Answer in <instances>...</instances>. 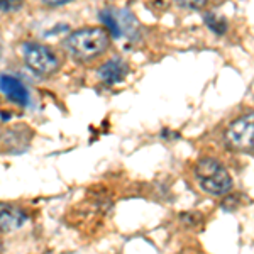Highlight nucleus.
<instances>
[{"label":"nucleus","instance_id":"1","mask_svg":"<svg viewBox=\"0 0 254 254\" xmlns=\"http://www.w3.org/2000/svg\"><path fill=\"white\" fill-rule=\"evenodd\" d=\"M110 36L105 27H85L68 36L64 46L69 55L78 60H92L107 51Z\"/></svg>","mask_w":254,"mask_h":254},{"label":"nucleus","instance_id":"2","mask_svg":"<svg viewBox=\"0 0 254 254\" xmlns=\"http://www.w3.org/2000/svg\"><path fill=\"white\" fill-rule=\"evenodd\" d=\"M195 176L198 185L210 195L224 196L232 188V178L229 171L214 158L200 159L195 165Z\"/></svg>","mask_w":254,"mask_h":254},{"label":"nucleus","instance_id":"3","mask_svg":"<svg viewBox=\"0 0 254 254\" xmlns=\"http://www.w3.org/2000/svg\"><path fill=\"white\" fill-rule=\"evenodd\" d=\"M225 142L236 151H254V112L244 114L229 124L225 130Z\"/></svg>","mask_w":254,"mask_h":254},{"label":"nucleus","instance_id":"4","mask_svg":"<svg viewBox=\"0 0 254 254\" xmlns=\"http://www.w3.org/2000/svg\"><path fill=\"white\" fill-rule=\"evenodd\" d=\"M22 58L27 66L39 75H53L60 68V61L51 49L38 43L22 44Z\"/></svg>","mask_w":254,"mask_h":254},{"label":"nucleus","instance_id":"5","mask_svg":"<svg viewBox=\"0 0 254 254\" xmlns=\"http://www.w3.org/2000/svg\"><path fill=\"white\" fill-rule=\"evenodd\" d=\"M127 73H129V66L126 64V61L122 58H112L98 68V78L107 85H114L124 80Z\"/></svg>","mask_w":254,"mask_h":254},{"label":"nucleus","instance_id":"6","mask_svg":"<svg viewBox=\"0 0 254 254\" xmlns=\"http://www.w3.org/2000/svg\"><path fill=\"white\" fill-rule=\"evenodd\" d=\"M0 81H2L3 95L9 98L10 102H15V104H19V105H27V102H29V93H27L26 87H24L17 78H14V76H10V75H2Z\"/></svg>","mask_w":254,"mask_h":254},{"label":"nucleus","instance_id":"7","mask_svg":"<svg viewBox=\"0 0 254 254\" xmlns=\"http://www.w3.org/2000/svg\"><path fill=\"white\" fill-rule=\"evenodd\" d=\"M0 220H2V231H15V229L22 227L27 220V215L24 210L12 205H2L0 210Z\"/></svg>","mask_w":254,"mask_h":254},{"label":"nucleus","instance_id":"8","mask_svg":"<svg viewBox=\"0 0 254 254\" xmlns=\"http://www.w3.org/2000/svg\"><path fill=\"white\" fill-rule=\"evenodd\" d=\"M114 14H116L119 32H121V34H126V36H129V38L137 34V29H139L137 20L129 10H117V12H114Z\"/></svg>","mask_w":254,"mask_h":254},{"label":"nucleus","instance_id":"9","mask_svg":"<svg viewBox=\"0 0 254 254\" xmlns=\"http://www.w3.org/2000/svg\"><path fill=\"white\" fill-rule=\"evenodd\" d=\"M100 19L102 22L107 26V29L112 32L116 38H119L121 36V32H119V26H117V19H116V14H114L112 10H104L100 12Z\"/></svg>","mask_w":254,"mask_h":254},{"label":"nucleus","instance_id":"10","mask_svg":"<svg viewBox=\"0 0 254 254\" xmlns=\"http://www.w3.org/2000/svg\"><path fill=\"white\" fill-rule=\"evenodd\" d=\"M205 20H207L208 27H210V29L214 31L215 34H224L225 29H227L224 17H215V15H210V14H208L207 17H205Z\"/></svg>","mask_w":254,"mask_h":254},{"label":"nucleus","instance_id":"11","mask_svg":"<svg viewBox=\"0 0 254 254\" xmlns=\"http://www.w3.org/2000/svg\"><path fill=\"white\" fill-rule=\"evenodd\" d=\"M3 12H14L22 7V0H0Z\"/></svg>","mask_w":254,"mask_h":254},{"label":"nucleus","instance_id":"12","mask_svg":"<svg viewBox=\"0 0 254 254\" xmlns=\"http://www.w3.org/2000/svg\"><path fill=\"white\" fill-rule=\"evenodd\" d=\"M182 7H187V9H200L207 3V0H176Z\"/></svg>","mask_w":254,"mask_h":254},{"label":"nucleus","instance_id":"13","mask_svg":"<svg viewBox=\"0 0 254 254\" xmlns=\"http://www.w3.org/2000/svg\"><path fill=\"white\" fill-rule=\"evenodd\" d=\"M43 2L49 7H61V5H64V3L73 2V0H43Z\"/></svg>","mask_w":254,"mask_h":254}]
</instances>
